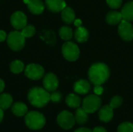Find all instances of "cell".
Listing matches in <instances>:
<instances>
[{
	"mask_svg": "<svg viewBox=\"0 0 133 132\" xmlns=\"http://www.w3.org/2000/svg\"><path fill=\"white\" fill-rule=\"evenodd\" d=\"M28 109L25 103L22 102H16L12 106V112L17 117H23L27 114Z\"/></svg>",
	"mask_w": 133,
	"mask_h": 132,
	"instance_id": "16",
	"label": "cell"
},
{
	"mask_svg": "<svg viewBox=\"0 0 133 132\" xmlns=\"http://www.w3.org/2000/svg\"><path fill=\"white\" fill-rule=\"evenodd\" d=\"M93 132H107V130L103 127H97L93 131Z\"/></svg>",
	"mask_w": 133,
	"mask_h": 132,
	"instance_id": "33",
	"label": "cell"
},
{
	"mask_svg": "<svg viewBox=\"0 0 133 132\" xmlns=\"http://www.w3.org/2000/svg\"><path fill=\"white\" fill-rule=\"evenodd\" d=\"M3 116H4L3 110L0 107V123L2 122V119H3Z\"/></svg>",
	"mask_w": 133,
	"mask_h": 132,
	"instance_id": "37",
	"label": "cell"
},
{
	"mask_svg": "<svg viewBox=\"0 0 133 132\" xmlns=\"http://www.w3.org/2000/svg\"><path fill=\"white\" fill-rule=\"evenodd\" d=\"M26 125L32 130H39L43 128L46 123L44 116L37 111H31L25 115Z\"/></svg>",
	"mask_w": 133,
	"mask_h": 132,
	"instance_id": "3",
	"label": "cell"
},
{
	"mask_svg": "<svg viewBox=\"0 0 133 132\" xmlns=\"http://www.w3.org/2000/svg\"><path fill=\"white\" fill-rule=\"evenodd\" d=\"M7 38L6 33L4 30H0V42L4 41Z\"/></svg>",
	"mask_w": 133,
	"mask_h": 132,
	"instance_id": "32",
	"label": "cell"
},
{
	"mask_svg": "<svg viewBox=\"0 0 133 132\" xmlns=\"http://www.w3.org/2000/svg\"><path fill=\"white\" fill-rule=\"evenodd\" d=\"M30 12L35 15L41 14L44 10V5L41 0H24Z\"/></svg>",
	"mask_w": 133,
	"mask_h": 132,
	"instance_id": "12",
	"label": "cell"
},
{
	"mask_svg": "<svg viewBox=\"0 0 133 132\" xmlns=\"http://www.w3.org/2000/svg\"><path fill=\"white\" fill-rule=\"evenodd\" d=\"M122 104V99L121 96H114L111 100V103H110V106L115 109V108H118L119 107H121V105Z\"/></svg>",
	"mask_w": 133,
	"mask_h": 132,
	"instance_id": "28",
	"label": "cell"
},
{
	"mask_svg": "<svg viewBox=\"0 0 133 132\" xmlns=\"http://www.w3.org/2000/svg\"><path fill=\"white\" fill-rule=\"evenodd\" d=\"M118 132H133V124L130 122H124L118 128Z\"/></svg>",
	"mask_w": 133,
	"mask_h": 132,
	"instance_id": "27",
	"label": "cell"
},
{
	"mask_svg": "<svg viewBox=\"0 0 133 132\" xmlns=\"http://www.w3.org/2000/svg\"><path fill=\"white\" fill-rule=\"evenodd\" d=\"M88 76L92 83L95 86L102 85L110 76L108 67L104 63H95L89 69Z\"/></svg>",
	"mask_w": 133,
	"mask_h": 132,
	"instance_id": "1",
	"label": "cell"
},
{
	"mask_svg": "<svg viewBox=\"0 0 133 132\" xmlns=\"http://www.w3.org/2000/svg\"><path fill=\"white\" fill-rule=\"evenodd\" d=\"M89 38V32L88 30L83 27L79 26L75 31V39L79 43H83L86 42Z\"/></svg>",
	"mask_w": 133,
	"mask_h": 132,
	"instance_id": "17",
	"label": "cell"
},
{
	"mask_svg": "<svg viewBox=\"0 0 133 132\" xmlns=\"http://www.w3.org/2000/svg\"><path fill=\"white\" fill-rule=\"evenodd\" d=\"M123 19L131 22L133 21V2H129L125 5L122 10Z\"/></svg>",
	"mask_w": 133,
	"mask_h": 132,
	"instance_id": "19",
	"label": "cell"
},
{
	"mask_svg": "<svg viewBox=\"0 0 133 132\" xmlns=\"http://www.w3.org/2000/svg\"><path fill=\"white\" fill-rule=\"evenodd\" d=\"M4 88H5V82L2 79H0V93L4 90Z\"/></svg>",
	"mask_w": 133,
	"mask_h": 132,
	"instance_id": "35",
	"label": "cell"
},
{
	"mask_svg": "<svg viewBox=\"0 0 133 132\" xmlns=\"http://www.w3.org/2000/svg\"><path fill=\"white\" fill-rule=\"evenodd\" d=\"M11 25L16 30H22L26 26L27 18L26 16L21 11H16L13 12L10 18Z\"/></svg>",
	"mask_w": 133,
	"mask_h": 132,
	"instance_id": "9",
	"label": "cell"
},
{
	"mask_svg": "<svg viewBox=\"0 0 133 132\" xmlns=\"http://www.w3.org/2000/svg\"><path fill=\"white\" fill-rule=\"evenodd\" d=\"M114 116L113 108L110 105L104 106L99 111V118L101 121L105 123L109 122L112 120Z\"/></svg>",
	"mask_w": 133,
	"mask_h": 132,
	"instance_id": "14",
	"label": "cell"
},
{
	"mask_svg": "<svg viewBox=\"0 0 133 132\" xmlns=\"http://www.w3.org/2000/svg\"><path fill=\"white\" fill-rule=\"evenodd\" d=\"M10 71L14 74H19L24 70V64L19 60H15L11 62L9 66Z\"/></svg>",
	"mask_w": 133,
	"mask_h": 132,
	"instance_id": "24",
	"label": "cell"
},
{
	"mask_svg": "<svg viewBox=\"0 0 133 132\" xmlns=\"http://www.w3.org/2000/svg\"><path fill=\"white\" fill-rule=\"evenodd\" d=\"M65 103H66V104L69 107H72V108H78L80 106L81 100L76 94L70 93V94H69L66 96V98H65Z\"/></svg>",
	"mask_w": 133,
	"mask_h": 132,
	"instance_id": "21",
	"label": "cell"
},
{
	"mask_svg": "<svg viewBox=\"0 0 133 132\" xmlns=\"http://www.w3.org/2000/svg\"><path fill=\"white\" fill-rule=\"evenodd\" d=\"M28 100L35 107H44L50 101V94L45 89L37 86L33 87L28 92Z\"/></svg>",
	"mask_w": 133,
	"mask_h": 132,
	"instance_id": "2",
	"label": "cell"
},
{
	"mask_svg": "<svg viewBox=\"0 0 133 132\" xmlns=\"http://www.w3.org/2000/svg\"><path fill=\"white\" fill-rule=\"evenodd\" d=\"M87 112L83 109V108H79L78 107L76 111V116H75V119L76 121L79 124H85L87 120H88V115H87Z\"/></svg>",
	"mask_w": 133,
	"mask_h": 132,
	"instance_id": "23",
	"label": "cell"
},
{
	"mask_svg": "<svg viewBox=\"0 0 133 132\" xmlns=\"http://www.w3.org/2000/svg\"><path fill=\"white\" fill-rule=\"evenodd\" d=\"M123 19L122 12H118L116 11L110 12L106 16V21L108 23L111 25H115L120 23V22Z\"/></svg>",
	"mask_w": 133,
	"mask_h": 132,
	"instance_id": "20",
	"label": "cell"
},
{
	"mask_svg": "<svg viewBox=\"0 0 133 132\" xmlns=\"http://www.w3.org/2000/svg\"><path fill=\"white\" fill-rule=\"evenodd\" d=\"M59 35L62 40H69L72 37V30L68 26H63L59 30Z\"/></svg>",
	"mask_w": 133,
	"mask_h": 132,
	"instance_id": "25",
	"label": "cell"
},
{
	"mask_svg": "<svg viewBox=\"0 0 133 132\" xmlns=\"http://www.w3.org/2000/svg\"><path fill=\"white\" fill-rule=\"evenodd\" d=\"M7 44L12 51H18L22 50L26 43V37L18 30L11 31L7 36Z\"/></svg>",
	"mask_w": 133,
	"mask_h": 132,
	"instance_id": "4",
	"label": "cell"
},
{
	"mask_svg": "<svg viewBox=\"0 0 133 132\" xmlns=\"http://www.w3.org/2000/svg\"><path fill=\"white\" fill-rule=\"evenodd\" d=\"M62 96L59 92H54L51 94H50V100H51L54 103H58L62 100Z\"/></svg>",
	"mask_w": 133,
	"mask_h": 132,
	"instance_id": "29",
	"label": "cell"
},
{
	"mask_svg": "<svg viewBox=\"0 0 133 132\" xmlns=\"http://www.w3.org/2000/svg\"><path fill=\"white\" fill-rule=\"evenodd\" d=\"M118 33L123 40L126 41L132 40L133 39V26L130 22L122 19L118 26Z\"/></svg>",
	"mask_w": 133,
	"mask_h": 132,
	"instance_id": "10",
	"label": "cell"
},
{
	"mask_svg": "<svg viewBox=\"0 0 133 132\" xmlns=\"http://www.w3.org/2000/svg\"><path fill=\"white\" fill-rule=\"evenodd\" d=\"M108 5L111 9H118L122 2V0H106Z\"/></svg>",
	"mask_w": 133,
	"mask_h": 132,
	"instance_id": "30",
	"label": "cell"
},
{
	"mask_svg": "<svg viewBox=\"0 0 133 132\" xmlns=\"http://www.w3.org/2000/svg\"><path fill=\"white\" fill-rule=\"evenodd\" d=\"M74 23H75V26H76L77 27H79V26H81V25H82V21H81L79 19H75Z\"/></svg>",
	"mask_w": 133,
	"mask_h": 132,
	"instance_id": "36",
	"label": "cell"
},
{
	"mask_svg": "<svg viewBox=\"0 0 133 132\" xmlns=\"http://www.w3.org/2000/svg\"><path fill=\"white\" fill-rule=\"evenodd\" d=\"M57 121L59 126L65 130L71 129L76 122L75 117L69 111H62L57 117Z\"/></svg>",
	"mask_w": 133,
	"mask_h": 132,
	"instance_id": "8",
	"label": "cell"
},
{
	"mask_svg": "<svg viewBox=\"0 0 133 132\" xmlns=\"http://www.w3.org/2000/svg\"><path fill=\"white\" fill-rule=\"evenodd\" d=\"M24 73L27 78L32 80H38L44 76V69L40 65L30 64L25 68Z\"/></svg>",
	"mask_w": 133,
	"mask_h": 132,
	"instance_id": "7",
	"label": "cell"
},
{
	"mask_svg": "<svg viewBox=\"0 0 133 132\" xmlns=\"http://www.w3.org/2000/svg\"><path fill=\"white\" fill-rule=\"evenodd\" d=\"M75 132H93L89 128H79L77 130H76Z\"/></svg>",
	"mask_w": 133,
	"mask_h": 132,
	"instance_id": "34",
	"label": "cell"
},
{
	"mask_svg": "<svg viewBox=\"0 0 133 132\" xmlns=\"http://www.w3.org/2000/svg\"><path fill=\"white\" fill-rule=\"evenodd\" d=\"M90 89V82L87 80L81 79L75 82L74 84V91L79 94H87Z\"/></svg>",
	"mask_w": 133,
	"mask_h": 132,
	"instance_id": "15",
	"label": "cell"
},
{
	"mask_svg": "<svg viewBox=\"0 0 133 132\" xmlns=\"http://www.w3.org/2000/svg\"><path fill=\"white\" fill-rule=\"evenodd\" d=\"M12 103V97L9 93H2L0 95V107L5 110L11 107Z\"/></svg>",
	"mask_w": 133,
	"mask_h": 132,
	"instance_id": "22",
	"label": "cell"
},
{
	"mask_svg": "<svg viewBox=\"0 0 133 132\" xmlns=\"http://www.w3.org/2000/svg\"><path fill=\"white\" fill-rule=\"evenodd\" d=\"M62 19L67 24L72 23L76 19V15L74 11L70 7H65L62 11Z\"/></svg>",
	"mask_w": 133,
	"mask_h": 132,
	"instance_id": "18",
	"label": "cell"
},
{
	"mask_svg": "<svg viewBox=\"0 0 133 132\" xmlns=\"http://www.w3.org/2000/svg\"><path fill=\"white\" fill-rule=\"evenodd\" d=\"M101 105V100L97 95H90L83 101V108L88 113L92 114L97 111Z\"/></svg>",
	"mask_w": 133,
	"mask_h": 132,
	"instance_id": "6",
	"label": "cell"
},
{
	"mask_svg": "<svg viewBox=\"0 0 133 132\" xmlns=\"http://www.w3.org/2000/svg\"><path fill=\"white\" fill-rule=\"evenodd\" d=\"M62 52L64 58L69 61H75L79 56V49L77 44L73 42L67 41L62 45Z\"/></svg>",
	"mask_w": 133,
	"mask_h": 132,
	"instance_id": "5",
	"label": "cell"
},
{
	"mask_svg": "<svg viewBox=\"0 0 133 132\" xmlns=\"http://www.w3.org/2000/svg\"><path fill=\"white\" fill-rule=\"evenodd\" d=\"M94 93L96 95L99 96V95H101L104 92V89L103 87L101 86V85H97V86H95L94 87Z\"/></svg>",
	"mask_w": 133,
	"mask_h": 132,
	"instance_id": "31",
	"label": "cell"
},
{
	"mask_svg": "<svg viewBox=\"0 0 133 132\" xmlns=\"http://www.w3.org/2000/svg\"><path fill=\"white\" fill-rule=\"evenodd\" d=\"M45 3L47 8L53 12H62L66 7L65 0H45Z\"/></svg>",
	"mask_w": 133,
	"mask_h": 132,
	"instance_id": "13",
	"label": "cell"
},
{
	"mask_svg": "<svg viewBox=\"0 0 133 132\" xmlns=\"http://www.w3.org/2000/svg\"><path fill=\"white\" fill-rule=\"evenodd\" d=\"M43 86L48 92L55 91L58 86V80L57 76L53 73H48L44 77Z\"/></svg>",
	"mask_w": 133,
	"mask_h": 132,
	"instance_id": "11",
	"label": "cell"
},
{
	"mask_svg": "<svg viewBox=\"0 0 133 132\" xmlns=\"http://www.w3.org/2000/svg\"><path fill=\"white\" fill-rule=\"evenodd\" d=\"M21 33L22 34L26 37V38H28V37H33L35 33H36V29L35 27L33 26V25H26L24 28H23L21 30Z\"/></svg>",
	"mask_w": 133,
	"mask_h": 132,
	"instance_id": "26",
	"label": "cell"
}]
</instances>
